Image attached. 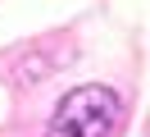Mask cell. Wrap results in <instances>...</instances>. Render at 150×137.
<instances>
[{
	"label": "cell",
	"mask_w": 150,
	"mask_h": 137,
	"mask_svg": "<svg viewBox=\"0 0 150 137\" xmlns=\"http://www.w3.org/2000/svg\"><path fill=\"white\" fill-rule=\"evenodd\" d=\"M123 119V100L109 87H73L59 100L46 137H114Z\"/></svg>",
	"instance_id": "6da1fadb"
}]
</instances>
